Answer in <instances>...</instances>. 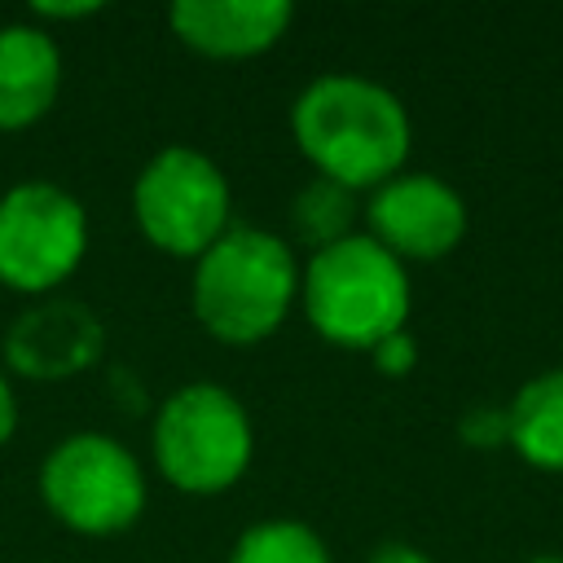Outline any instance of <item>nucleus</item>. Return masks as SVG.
<instances>
[{
	"mask_svg": "<svg viewBox=\"0 0 563 563\" xmlns=\"http://www.w3.org/2000/svg\"><path fill=\"white\" fill-rule=\"evenodd\" d=\"M290 136L317 176L343 189H378L409 158V114L400 97L365 75L330 70L303 84L290 106Z\"/></svg>",
	"mask_w": 563,
	"mask_h": 563,
	"instance_id": "nucleus-1",
	"label": "nucleus"
},
{
	"mask_svg": "<svg viewBox=\"0 0 563 563\" xmlns=\"http://www.w3.org/2000/svg\"><path fill=\"white\" fill-rule=\"evenodd\" d=\"M189 303L211 339L233 347L260 343L286 321L290 303H299V260L277 233L229 224V233L194 260Z\"/></svg>",
	"mask_w": 563,
	"mask_h": 563,
	"instance_id": "nucleus-2",
	"label": "nucleus"
},
{
	"mask_svg": "<svg viewBox=\"0 0 563 563\" xmlns=\"http://www.w3.org/2000/svg\"><path fill=\"white\" fill-rule=\"evenodd\" d=\"M409 273L369 233H352L325 251H312L299 268V308L308 325L352 352H369L387 334L405 330Z\"/></svg>",
	"mask_w": 563,
	"mask_h": 563,
	"instance_id": "nucleus-3",
	"label": "nucleus"
},
{
	"mask_svg": "<svg viewBox=\"0 0 563 563\" xmlns=\"http://www.w3.org/2000/svg\"><path fill=\"white\" fill-rule=\"evenodd\" d=\"M150 449L158 475L172 488L189 497H216L246 475L255 453V427L246 405L229 387L185 383L158 405Z\"/></svg>",
	"mask_w": 563,
	"mask_h": 563,
	"instance_id": "nucleus-4",
	"label": "nucleus"
},
{
	"mask_svg": "<svg viewBox=\"0 0 563 563\" xmlns=\"http://www.w3.org/2000/svg\"><path fill=\"white\" fill-rule=\"evenodd\" d=\"M40 497L48 515L79 537L128 532L145 510V471L136 453L106 431H75L40 462Z\"/></svg>",
	"mask_w": 563,
	"mask_h": 563,
	"instance_id": "nucleus-5",
	"label": "nucleus"
},
{
	"mask_svg": "<svg viewBox=\"0 0 563 563\" xmlns=\"http://www.w3.org/2000/svg\"><path fill=\"white\" fill-rule=\"evenodd\" d=\"M233 194L220 163L194 145L158 150L132 180V220L141 238L176 260H198L229 233Z\"/></svg>",
	"mask_w": 563,
	"mask_h": 563,
	"instance_id": "nucleus-6",
	"label": "nucleus"
},
{
	"mask_svg": "<svg viewBox=\"0 0 563 563\" xmlns=\"http://www.w3.org/2000/svg\"><path fill=\"white\" fill-rule=\"evenodd\" d=\"M88 251L84 202L53 180H18L0 194V286L18 295L57 290Z\"/></svg>",
	"mask_w": 563,
	"mask_h": 563,
	"instance_id": "nucleus-7",
	"label": "nucleus"
},
{
	"mask_svg": "<svg viewBox=\"0 0 563 563\" xmlns=\"http://www.w3.org/2000/svg\"><path fill=\"white\" fill-rule=\"evenodd\" d=\"M369 238L405 260H440L466 233L462 194L431 172H400L369 194Z\"/></svg>",
	"mask_w": 563,
	"mask_h": 563,
	"instance_id": "nucleus-8",
	"label": "nucleus"
},
{
	"mask_svg": "<svg viewBox=\"0 0 563 563\" xmlns=\"http://www.w3.org/2000/svg\"><path fill=\"white\" fill-rule=\"evenodd\" d=\"M106 347L101 317L70 295H48L13 317L4 330V365L35 383H62L97 365Z\"/></svg>",
	"mask_w": 563,
	"mask_h": 563,
	"instance_id": "nucleus-9",
	"label": "nucleus"
},
{
	"mask_svg": "<svg viewBox=\"0 0 563 563\" xmlns=\"http://www.w3.org/2000/svg\"><path fill=\"white\" fill-rule=\"evenodd\" d=\"M286 0H180L167 9L172 35L198 57L242 62L268 53L290 31Z\"/></svg>",
	"mask_w": 563,
	"mask_h": 563,
	"instance_id": "nucleus-10",
	"label": "nucleus"
},
{
	"mask_svg": "<svg viewBox=\"0 0 563 563\" xmlns=\"http://www.w3.org/2000/svg\"><path fill=\"white\" fill-rule=\"evenodd\" d=\"M62 92V48L40 22L0 26V132L40 123Z\"/></svg>",
	"mask_w": 563,
	"mask_h": 563,
	"instance_id": "nucleus-11",
	"label": "nucleus"
},
{
	"mask_svg": "<svg viewBox=\"0 0 563 563\" xmlns=\"http://www.w3.org/2000/svg\"><path fill=\"white\" fill-rule=\"evenodd\" d=\"M510 413V449L537 471H563V365L528 378Z\"/></svg>",
	"mask_w": 563,
	"mask_h": 563,
	"instance_id": "nucleus-12",
	"label": "nucleus"
},
{
	"mask_svg": "<svg viewBox=\"0 0 563 563\" xmlns=\"http://www.w3.org/2000/svg\"><path fill=\"white\" fill-rule=\"evenodd\" d=\"M352 220H356V194L325 176H312L308 185H299V194L290 202V229L312 251H325V246L352 238L356 233Z\"/></svg>",
	"mask_w": 563,
	"mask_h": 563,
	"instance_id": "nucleus-13",
	"label": "nucleus"
},
{
	"mask_svg": "<svg viewBox=\"0 0 563 563\" xmlns=\"http://www.w3.org/2000/svg\"><path fill=\"white\" fill-rule=\"evenodd\" d=\"M229 563H334L330 545L308 528L303 519H260L251 523L233 550Z\"/></svg>",
	"mask_w": 563,
	"mask_h": 563,
	"instance_id": "nucleus-14",
	"label": "nucleus"
},
{
	"mask_svg": "<svg viewBox=\"0 0 563 563\" xmlns=\"http://www.w3.org/2000/svg\"><path fill=\"white\" fill-rule=\"evenodd\" d=\"M457 435L475 449H497V444H510V413L497 409V405H475L457 418Z\"/></svg>",
	"mask_w": 563,
	"mask_h": 563,
	"instance_id": "nucleus-15",
	"label": "nucleus"
},
{
	"mask_svg": "<svg viewBox=\"0 0 563 563\" xmlns=\"http://www.w3.org/2000/svg\"><path fill=\"white\" fill-rule=\"evenodd\" d=\"M369 361H374L378 374H387V378H405V374L418 365V343H413L409 330H396V334H387L383 343L369 347Z\"/></svg>",
	"mask_w": 563,
	"mask_h": 563,
	"instance_id": "nucleus-16",
	"label": "nucleus"
},
{
	"mask_svg": "<svg viewBox=\"0 0 563 563\" xmlns=\"http://www.w3.org/2000/svg\"><path fill=\"white\" fill-rule=\"evenodd\" d=\"M97 13H101V4H92V0H84V4H48V0L31 4V22H79V18H97Z\"/></svg>",
	"mask_w": 563,
	"mask_h": 563,
	"instance_id": "nucleus-17",
	"label": "nucleus"
},
{
	"mask_svg": "<svg viewBox=\"0 0 563 563\" xmlns=\"http://www.w3.org/2000/svg\"><path fill=\"white\" fill-rule=\"evenodd\" d=\"M365 563H435L431 554H422L418 545H405V541H387V545H378Z\"/></svg>",
	"mask_w": 563,
	"mask_h": 563,
	"instance_id": "nucleus-18",
	"label": "nucleus"
},
{
	"mask_svg": "<svg viewBox=\"0 0 563 563\" xmlns=\"http://www.w3.org/2000/svg\"><path fill=\"white\" fill-rule=\"evenodd\" d=\"M18 431V396L9 387V378L0 374V444H9Z\"/></svg>",
	"mask_w": 563,
	"mask_h": 563,
	"instance_id": "nucleus-19",
	"label": "nucleus"
},
{
	"mask_svg": "<svg viewBox=\"0 0 563 563\" xmlns=\"http://www.w3.org/2000/svg\"><path fill=\"white\" fill-rule=\"evenodd\" d=\"M523 563H563V554H532V559H523Z\"/></svg>",
	"mask_w": 563,
	"mask_h": 563,
	"instance_id": "nucleus-20",
	"label": "nucleus"
}]
</instances>
